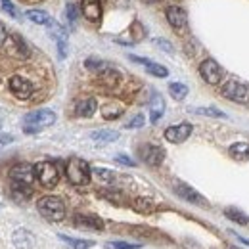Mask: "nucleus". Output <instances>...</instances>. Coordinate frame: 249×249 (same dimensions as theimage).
Listing matches in <instances>:
<instances>
[{
    "instance_id": "nucleus-35",
    "label": "nucleus",
    "mask_w": 249,
    "mask_h": 249,
    "mask_svg": "<svg viewBox=\"0 0 249 249\" xmlns=\"http://www.w3.org/2000/svg\"><path fill=\"white\" fill-rule=\"evenodd\" d=\"M140 244H128V242H113L111 249H140Z\"/></svg>"
},
{
    "instance_id": "nucleus-37",
    "label": "nucleus",
    "mask_w": 249,
    "mask_h": 249,
    "mask_svg": "<svg viewBox=\"0 0 249 249\" xmlns=\"http://www.w3.org/2000/svg\"><path fill=\"white\" fill-rule=\"evenodd\" d=\"M65 16H67V19H69L71 23H75V21H77V8H75L73 4H69L67 10H65Z\"/></svg>"
},
{
    "instance_id": "nucleus-18",
    "label": "nucleus",
    "mask_w": 249,
    "mask_h": 249,
    "mask_svg": "<svg viewBox=\"0 0 249 249\" xmlns=\"http://www.w3.org/2000/svg\"><path fill=\"white\" fill-rule=\"evenodd\" d=\"M132 62H136V63H142L146 69H148V73H152L154 77H167L169 75V71H167V67H163V65H159V63H154V62H150V60H146V58H138V56H128Z\"/></svg>"
},
{
    "instance_id": "nucleus-23",
    "label": "nucleus",
    "mask_w": 249,
    "mask_h": 249,
    "mask_svg": "<svg viewBox=\"0 0 249 249\" xmlns=\"http://www.w3.org/2000/svg\"><path fill=\"white\" fill-rule=\"evenodd\" d=\"M132 207H134V211L144 213V215H150V213H154V211H156L154 201H150L148 197H136V199L132 201Z\"/></svg>"
},
{
    "instance_id": "nucleus-29",
    "label": "nucleus",
    "mask_w": 249,
    "mask_h": 249,
    "mask_svg": "<svg viewBox=\"0 0 249 249\" xmlns=\"http://www.w3.org/2000/svg\"><path fill=\"white\" fill-rule=\"evenodd\" d=\"M62 240H65L69 246H73V249H89L94 246V242H90V240H73L67 236H62Z\"/></svg>"
},
{
    "instance_id": "nucleus-8",
    "label": "nucleus",
    "mask_w": 249,
    "mask_h": 249,
    "mask_svg": "<svg viewBox=\"0 0 249 249\" xmlns=\"http://www.w3.org/2000/svg\"><path fill=\"white\" fill-rule=\"evenodd\" d=\"M165 16H167L169 25H171L175 31L184 33L188 29V16L180 6H169L167 12H165Z\"/></svg>"
},
{
    "instance_id": "nucleus-33",
    "label": "nucleus",
    "mask_w": 249,
    "mask_h": 249,
    "mask_svg": "<svg viewBox=\"0 0 249 249\" xmlns=\"http://www.w3.org/2000/svg\"><path fill=\"white\" fill-rule=\"evenodd\" d=\"M89 69H92V71H98V73H102L104 69H107L109 65L106 62H100V60H94V58H90V60H87V63H85Z\"/></svg>"
},
{
    "instance_id": "nucleus-10",
    "label": "nucleus",
    "mask_w": 249,
    "mask_h": 249,
    "mask_svg": "<svg viewBox=\"0 0 249 249\" xmlns=\"http://www.w3.org/2000/svg\"><path fill=\"white\" fill-rule=\"evenodd\" d=\"M140 157L150 167H159L163 163V159H165V150L159 148V146H154V144H144L140 148Z\"/></svg>"
},
{
    "instance_id": "nucleus-30",
    "label": "nucleus",
    "mask_w": 249,
    "mask_h": 249,
    "mask_svg": "<svg viewBox=\"0 0 249 249\" xmlns=\"http://www.w3.org/2000/svg\"><path fill=\"white\" fill-rule=\"evenodd\" d=\"M92 173L96 175V178L102 180V182H107V184H109V182L115 180V175H113L111 171H107V169H94Z\"/></svg>"
},
{
    "instance_id": "nucleus-7",
    "label": "nucleus",
    "mask_w": 249,
    "mask_h": 249,
    "mask_svg": "<svg viewBox=\"0 0 249 249\" xmlns=\"http://www.w3.org/2000/svg\"><path fill=\"white\" fill-rule=\"evenodd\" d=\"M8 89H10V92L14 94L18 100H29L33 94V85L25 79V77H21V75H14V77H10V81H8Z\"/></svg>"
},
{
    "instance_id": "nucleus-3",
    "label": "nucleus",
    "mask_w": 249,
    "mask_h": 249,
    "mask_svg": "<svg viewBox=\"0 0 249 249\" xmlns=\"http://www.w3.org/2000/svg\"><path fill=\"white\" fill-rule=\"evenodd\" d=\"M56 123V113L52 109H36V111H31L25 115L23 119V130L27 134H35L46 126Z\"/></svg>"
},
{
    "instance_id": "nucleus-1",
    "label": "nucleus",
    "mask_w": 249,
    "mask_h": 249,
    "mask_svg": "<svg viewBox=\"0 0 249 249\" xmlns=\"http://www.w3.org/2000/svg\"><path fill=\"white\" fill-rule=\"evenodd\" d=\"M65 175H67V180H69L71 184H75V186H85V184L90 182L92 171H90V167H89L87 161H83V159H79V157H71V159L67 161V165H65Z\"/></svg>"
},
{
    "instance_id": "nucleus-44",
    "label": "nucleus",
    "mask_w": 249,
    "mask_h": 249,
    "mask_svg": "<svg viewBox=\"0 0 249 249\" xmlns=\"http://www.w3.org/2000/svg\"><path fill=\"white\" fill-rule=\"evenodd\" d=\"M230 249H238V248H230Z\"/></svg>"
},
{
    "instance_id": "nucleus-19",
    "label": "nucleus",
    "mask_w": 249,
    "mask_h": 249,
    "mask_svg": "<svg viewBox=\"0 0 249 249\" xmlns=\"http://www.w3.org/2000/svg\"><path fill=\"white\" fill-rule=\"evenodd\" d=\"M96 107H98V104H96L94 98H83V100L77 102L75 113H77L79 117H92L94 113H96Z\"/></svg>"
},
{
    "instance_id": "nucleus-21",
    "label": "nucleus",
    "mask_w": 249,
    "mask_h": 249,
    "mask_svg": "<svg viewBox=\"0 0 249 249\" xmlns=\"http://www.w3.org/2000/svg\"><path fill=\"white\" fill-rule=\"evenodd\" d=\"M100 83L102 85H106V87H109V89H113V87H117L119 83H121V73L117 71V69H111V67H107V69H104L102 73H100Z\"/></svg>"
},
{
    "instance_id": "nucleus-43",
    "label": "nucleus",
    "mask_w": 249,
    "mask_h": 249,
    "mask_svg": "<svg viewBox=\"0 0 249 249\" xmlns=\"http://www.w3.org/2000/svg\"><path fill=\"white\" fill-rule=\"evenodd\" d=\"M144 2H148V4H154V2H157V0H144Z\"/></svg>"
},
{
    "instance_id": "nucleus-4",
    "label": "nucleus",
    "mask_w": 249,
    "mask_h": 249,
    "mask_svg": "<svg viewBox=\"0 0 249 249\" xmlns=\"http://www.w3.org/2000/svg\"><path fill=\"white\" fill-rule=\"evenodd\" d=\"M2 46H4L6 56H10V58H14V60H27V58L31 56L29 44L23 40V36H19V35H16V33H14V35H8Z\"/></svg>"
},
{
    "instance_id": "nucleus-28",
    "label": "nucleus",
    "mask_w": 249,
    "mask_h": 249,
    "mask_svg": "<svg viewBox=\"0 0 249 249\" xmlns=\"http://www.w3.org/2000/svg\"><path fill=\"white\" fill-rule=\"evenodd\" d=\"M224 215L230 218V220L238 222V224H248L249 222L248 215H244V213H242V211H238V209H226V211H224Z\"/></svg>"
},
{
    "instance_id": "nucleus-39",
    "label": "nucleus",
    "mask_w": 249,
    "mask_h": 249,
    "mask_svg": "<svg viewBox=\"0 0 249 249\" xmlns=\"http://www.w3.org/2000/svg\"><path fill=\"white\" fill-rule=\"evenodd\" d=\"M156 42H157V46H161V48H165L167 52H173V46H171V44H169L167 40H156Z\"/></svg>"
},
{
    "instance_id": "nucleus-20",
    "label": "nucleus",
    "mask_w": 249,
    "mask_h": 249,
    "mask_svg": "<svg viewBox=\"0 0 249 249\" xmlns=\"http://www.w3.org/2000/svg\"><path fill=\"white\" fill-rule=\"evenodd\" d=\"M165 113V100L161 94H154L152 102H150V121L157 123Z\"/></svg>"
},
{
    "instance_id": "nucleus-41",
    "label": "nucleus",
    "mask_w": 249,
    "mask_h": 249,
    "mask_svg": "<svg viewBox=\"0 0 249 249\" xmlns=\"http://www.w3.org/2000/svg\"><path fill=\"white\" fill-rule=\"evenodd\" d=\"M232 236H236V238H238V240H240L242 244H248V246H249V240H248V238H242V236H238V234H234V232H232Z\"/></svg>"
},
{
    "instance_id": "nucleus-11",
    "label": "nucleus",
    "mask_w": 249,
    "mask_h": 249,
    "mask_svg": "<svg viewBox=\"0 0 249 249\" xmlns=\"http://www.w3.org/2000/svg\"><path fill=\"white\" fill-rule=\"evenodd\" d=\"M35 167L29 165V163H18V165H14L12 169H10V178L12 180H19V182H27V184H31L33 180H35Z\"/></svg>"
},
{
    "instance_id": "nucleus-34",
    "label": "nucleus",
    "mask_w": 249,
    "mask_h": 249,
    "mask_svg": "<svg viewBox=\"0 0 249 249\" xmlns=\"http://www.w3.org/2000/svg\"><path fill=\"white\" fill-rule=\"evenodd\" d=\"M102 196L106 197V199H109V201H113V203H123V197H121V194L119 192H107V190H104L102 192Z\"/></svg>"
},
{
    "instance_id": "nucleus-36",
    "label": "nucleus",
    "mask_w": 249,
    "mask_h": 249,
    "mask_svg": "<svg viewBox=\"0 0 249 249\" xmlns=\"http://www.w3.org/2000/svg\"><path fill=\"white\" fill-rule=\"evenodd\" d=\"M144 123H146L144 115H136L132 121H128V123H126V128H140V126H144Z\"/></svg>"
},
{
    "instance_id": "nucleus-26",
    "label": "nucleus",
    "mask_w": 249,
    "mask_h": 249,
    "mask_svg": "<svg viewBox=\"0 0 249 249\" xmlns=\"http://www.w3.org/2000/svg\"><path fill=\"white\" fill-rule=\"evenodd\" d=\"M230 156L234 157V159H240V161L248 159L249 157V144H246V142H238V144L230 146Z\"/></svg>"
},
{
    "instance_id": "nucleus-42",
    "label": "nucleus",
    "mask_w": 249,
    "mask_h": 249,
    "mask_svg": "<svg viewBox=\"0 0 249 249\" xmlns=\"http://www.w3.org/2000/svg\"><path fill=\"white\" fill-rule=\"evenodd\" d=\"M0 142H2V144H6V142H12V136H2V138H0Z\"/></svg>"
},
{
    "instance_id": "nucleus-31",
    "label": "nucleus",
    "mask_w": 249,
    "mask_h": 249,
    "mask_svg": "<svg viewBox=\"0 0 249 249\" xmlns=\"http://www.w3.org/2000/svg\"><path fill=\"white\" fill-rule=\"evenodd\" d=\"M192 111L197 115H207V117H224V113L220 109H215V107H196Z\"/></svg>"
},
{
    "instance_id": "nucleus-40",
    "label": "nucleus",
    "mask_w": 249,
    "mask_h": 249,
    "mask_svg": "<svg viewBox=\"0 0 249 249\" xmlns=\"http://www.w3.org/2000/svg\"><path fill=\"white\" fill-rule=\"evenodd\" d=\"M6 36H8V33H6V27H4V23L0 21V44H4Z\"/></svg>"
},
{
    "instance_id": "nucleus-5",
    "label": "nucleus",
    "mask_w": 249,
    "mask_h": 249,
    "mask_svg": "<svg viewBox=\"0 0 249 249\" xmlns=\"http://www.w3.org/2000/svg\"><path fill=\"white\" fill-rule=\"evenodd\" d=\"M35 175H36V180L42 184L44 188H54L60 180V173H58V167L50 161H40L35 165Z\"/></svg>"
},
{
    "instance_id": "nucleus-12",
    "label": "nucleus",
    "mask_w": 249,
    "mask_h": 249,
    "mask_svg": "<svg viewBox=\"0 0 249 249\" xmlns=\"http://www.w3.org/2000/svg\"><path fill=\"white\" fill-rule=\"evenodd\" d=\"M190 134H192V124L190 123L175 124V126H169V128L165 130V138H167L171 144H180V142H184Z\"/></svg>"
},
{
    "instance_id": "nucleus-6",
    "label": "nucleus",
    "mask_w": 249,
    "mask_h": 249,
    "mask_svg": "<svg viewBox=\"0 0 249 249\" xmlns=\"http://www.w3.org/2000/svg\"><path fill=\"white\" fill-rule=\"evenodd\" d=\"M222 96H226L232 102L238 104H248L249 102V87L240 83V81H228L222 87Z\"/></svg>"
},
{
    "instance_id": "nucleus-9",
    "label": "nucleus",
    "mask_w": 249,
    "mask_h": 249,
    "mask_svg": "<svg viewBox=\"0 0 249 249\" xmlns=\"http://www.w3.org/2000/svg\"><path fill=\"white\" fill-rule=\"evenodd\" d=\"M199 75L205 83L209 85H218L222 81V69L215 60H205L199 65Z\"/></svg>"
},
{
    "instance_id": "nucleus-17",
    "label": "nucleus",
    "mask_w": 249,
    "mask_h": 249,
    "mask_svg": "<svg viewBox=\"0 0 249 249\" xmlns=\"http://www.w3.org/2000/svg\"><path fill=\"white\" fill-rule=\"evenodd\" d=\"M175 192L182 197V199H186L190 203H199V205H205V199L196 192V190H192V188L188 186V184H182V182H177L175 184Z\"/></svg>"
},
{
    "instance_id": "nucleus-38",
    "label": "nucleus",
    "mask_w": 249,
    "mask_h": 249,
    "mask_svg": "<svg viewBox=\"0 0 249 249\" xmlns=\"http://www.w3.org/2000/svg\"><path fill=\"white\" fill-rule=\"evenodd\" d=\"M115 161H117V163H123V165H126V167H134V165H136L130 157H126V156H117L115 157Z\"/></svg>"
},
{
    "instance_id": "nucleus-25",
    "label": "nucleus",
    "mask_w": 249,
    "mask_h": 249,
    "mask_svg": "<svg viewBox=\"0 0 249 249\" xmlns=\"http://www.w3.org/2000/svg\"><path fill=\"white\" fill-rule=\"evenodd\" d=\"M117 138H119V132H115V130H94L92 132V140L102 142V144L115 142Z\"/></svg>"
},
{
    "instance_id": "nucleus-16",
    "label": "nucleus",
    "mask_w": 249,
    "mask_h": 249,
    "mask_svg": "<svg viewBox=\"0 0 249 249\" xmlns=\"http://www.w3.org/2000/svg\"><path fill=\"white\" fill-rule=\"evenodd\" d=\"M73 222L75 226L79 228H89V230H104V222L102 218L96 217V215H75L73 217Z\"/></svg>"
},
{
    "instance_id": "nucleus-14",
    "label": "nucleus",
    "mask_w": 249,
    "mask_h": 249,
    "mask_svg": "<svg viewBox=\"0 0 249 249\" xmlns=\"http://www.w3.org/2000/svg\"><path fill=\"white\" fill-rule=\"evenodd\" d=\"M81 12L89 21L98 23L102 19V0H83Z\"/></svg>"
},
{
    "instance_id": "nucleus-32",
    "label": "nucleus",
    "mask_w": 249,
    "mask_h": 249,
    "mask_svg": "<svg viewBox=\"0 0 249 249\" xmlns=\"http://www.w3.org/2000/svg\"><path fill=\"white\" fill-rule=\"evenodd\" d=\"M0 6H2V12H6L10 18H19V12H18V8L14 6L12 0H0Z\"/></svg>"
},
{
    "instance_id": "nucleus-13",
    "label": "nucleus",
    "mask_w": 249,
    "mask_h": 249,
    "mask_svg": "<svg viewBox=\"0 0 249 249\" xmlns=\"http://www.w3.org/2000/svg\"><path fill=\"white\" fill-rule=\"evenodd\" d=\"M46 27H48V33L52 35V38L58 42L60 58H65L67 56V33H65V29H63L60 23H56V21H50Z\"/></svg>"
},
{
    "instance_id": "nucleus-2",
    "label": "nucleus",
    "mask_w": 249,
    "mask_h": 249,
    "mask_svg": "<svg viewBox=\"0 0 249 249\" xmlns=\"http://www.w3.org/2000/svg\"><path fill=\"white\" fill-rule=\"evenodd\" d=\"M36 209L42 217L50 222H60L65 218V205L56 196H44L36 201Z\"/></svg>"
},
{
    "instance_id": "nucleus-15",
    "label": "nucleus",
    "mask_w": 249,
    "mask_h": 249,
    "mask_svg": "<svg viewBox=\"0 0 249 249\" xmlns=\"http://www.w3.org/2000/svg\"><path fill=\"white\" fill-rule=\"evenodd\" d=\"M10 194H12V197H14L16 201H27V199H31L33 188H31V184H27V182L12 180V184H10Z\"/></svg>"
},
{
    "instance_id": "nucleus-27",
    "label": "nucleus",
    "mask_w": 249,
    "mask_h": 249,
    "mask_svg": "<svg viewBox=\"0 0 249 249\" xmlns=\"http://www.w3.org/2000/svg\"><path fill=\"white\" fill-rule=\"evenodd\" d=\"M169 94L175 98V100H184L188 96V87L182 83H171L169 85Z\"/></svg>"
},
{
    "instance_id": "nucleus-24",
    "label": "nucleus",
    "mask_w": 249,
    "mask_h": 249,
    "mask_svg": "<svg viewBox=\"0 0 249 249\" xmlns=\"http://www.w3.org/2000/svg\"><path fill=\"white\" fill-rule=\"evenodd\" d=\"M27 19L33 21V23H36V25H48L52 19H50V16L46 14V12H42V10H29L27 14Z\"/></svg>"
},
{
    "instance_id": "nucleus-22",
    "label": "nucleus",
    "mask_w": 249,
    "mask_h": 249,
    "mask_svg": "<svg viewBox=\"0 0 249 249\" xmlns=\"http://www.w3.org/2000/svg\"><path fill=\"white\" fill-rule=\"evenodd\" d=\"M121 115H123V106H119V104H115V102H109V104L102 106V117H104V119L111 121V119H117V117H121Z\"/></svg>"
}]
</instances>
